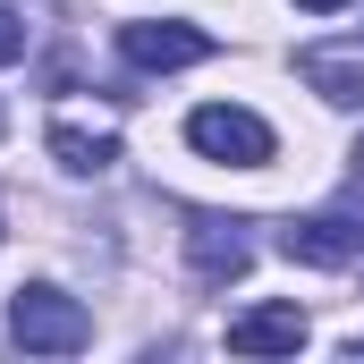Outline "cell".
<instances>
[{
    "mask_svg": "<svg viewBox=\"0 0 364 364\" xmlns=\"http://www.w3.org/2000/svg\"><path fill=\"white\" fill-rule=\"evenodd\" d=\"M9 60H26V17L0 0V68H9Z\"/></svg>",
    "mask_w": 364,
    "mask_h": 364,
    "instance_id": "9",
    "label": "cell"
},
{
    "mask_svg": "<svg viewBox=\"0 0 364 364\" xmlns=\"http://www.w3.org/2000/svg\"><path fill=\"white\" fill-rule=\"evenodd\" d=\"M279 255L305 263V272H339V263H356V255H364V178L348 186V203L288 220V229H279Z\"/></svg>",
    "mask_w": 364,
    "mask_h": 364,
    "instance_id": "2",
    "label": "cell"
},
{
    "mask_svg": "<svg viewBox=\"0 0 364 364\" xmlns=\"http://www.w3.org/2000/svg\"><path fill=\"white\" fill-rule=\"evenodd\" d=\"M51 161L77 170V178H93V170L119 161V136H110V127H77V119H51Z\"/></svg>",
    "mask_w": 364,
    "mask_h": 364,
    "instance_id": "7",
    "label": "cell"
},
{
    "mask_svg": "<svg viewBox=\"0 0 364 364\" xmlns=\"http://www.w3.org/2000/svg\"><path fill=\"white\" fill-rule=\"evenodd\" d=\"M0 136H9V110H0Z\"/></svg>",
    "mask_w": 364,
    "mask_h": 364,
    "instance_id": "11",
    "label": "cell"
},
{
    "mask_svg": "<svg viewBox=\"0 0 364 364\" xmlns=\"http://www.w3.org/2000/svg\"><path fill=\"white\" fill-rule=\"evenodd\" d=\"M119 51H127L144 77H161V68H195V60H212L220 43H212L203 26H186V17H144V26H119Z\"/></svg>",
    "mask_w": 364,
    "mask_h": 364,
    "instance_id": "4",
    "label": "cell"
},
{
    "mask_svg": "<svg viewBox=\"0 0 364 364\" xmlns=\"http://www.w3.org/2000/svg\"><path fill=\"white\" fill-rule=\"evenodd\" d=\"M9 339L34 348V356H77V348H93V314L68 296V288L34 279V288L9 296Z\"/></svg>",
    "mask_w": 364,
    "mask_h": 364,
    "instance_id": "1",
    "label": "cell"
},
{
    "mask_svg": "<svg viewBox=\"0 0 364 364\" xmlns=\"http://www.w3.org/2000/svg\"><path fill=\"white\" fill-rule=\"evenodd\" d=\"M186 263H195V279L203 288H229V279H246V263H255V246H246V229L237 220H186Z\"/></svg>",
    "mask_w": 364,
    "mask_h": 364,
    "instance_id": "5",
    "label": "cell"
},
{
    "mask_svg": "<svg viewBox=\"0 0 364 364\" xmlns=\"http://www.w3.org/2000/svg\"><path fill=\"white\" fill-rule=\"evenodd\" d=\"M296 77L322 93V102H339V110L364 102V60H348V51H296Z\"/></svg>",
    "mask_w": 364,
    "mask_h": 364,
    "instance_id": "8",
    "label": "cell"
},
{
    "mask_svg": "<svg viewBox=\"0 0 364 364\" xmlns=\"http://www.w3.org/2000/svg\"><path fill=\"white\" fill-rule=\"evenodd\" d=\"M296 9H314V17H331V9H348V0H296Z\"/></svg>",
    "mask_w": 364,
    "mask_h": 364,
    "instance_id": "10",
    "label": "cell"
},
{
    "mask_svg": "<svg viewBox=\"0 0 364 364\" xmlns=\"http://www.w3.org/2000/svg\"><path fill=\"white\" fill-rule=\"evenodd\" d=\"M186 144H195L203 161H229V170H263L279 153L272 119H255V110H237V102H203V110L186 119Z\"/></svg>",
    "mask_w": 364,
    "mask_h": 364,
    "instance_id": "3",
    "label": "cell"
},
{
    "mask_svg": "<svg viewBox=\"0 0 364 364\" xmlns=\"http://www.w3.org/2000/svg\"><path fill=\"white\" fill-rule=\"evenodd\" d=\"M229 348L237 356H296L305 348V314L296 305H255V314L229 322Z\"/></svg>",
    "mask_w": 364,
    "mask_h": 364,
    "instance_id": "6",
    "label": "cell"
}]
</instances>
